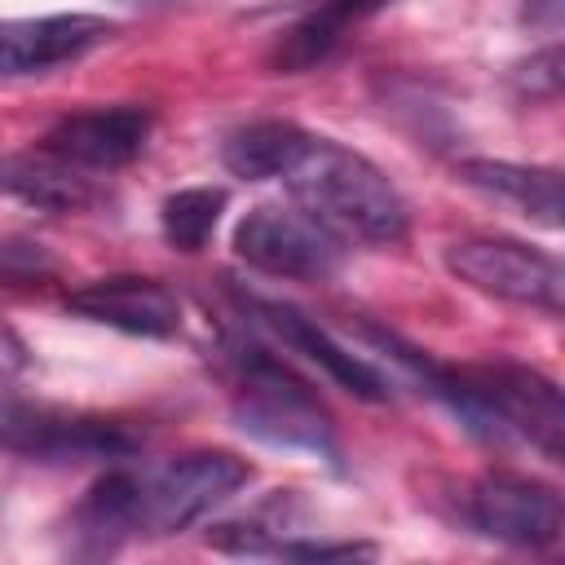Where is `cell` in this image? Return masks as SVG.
<instances>
[{"label":"cell","mask_w":565,"mask_h":565,"mask_svg":"<svg viewBox=\"0 0 565 565\" xmlns=\"http://www.w3.org/2000/svg\"><path fill=\"white\" fill-rule=\"evenodd\" d=\"M459 181L494 203H508L525 221H539L547 230L561 225V172L556 168L508 163V159H463Z\"/></svg>","instance_id":"5bb4252c"},{"label":"cell","mask_w":565,"mask_h":565,"mask_svg":"<svg viewBox=\"0 0 565 565\" xmlns=\"http://www.w3.org/2000/svg\"><path fill=\"white\" fill-rule=\"evenodd\" d=\"M150 128L154 119L146 106H93L62 115L44 132V150L75 163L79 172H115L146 150Z\"/></svg>","instance_id":"7c38bea8"},{"label":"cell","mask_w":565,"mask_h":565,"mask_svg":"<svg viewBox=\"0 0 565 565\" xmlns=\"http://www.w3.org/2000/svg\"><path fill=\"white\" fill-rule=\"evenodd\" d=\"M66 309L97 322V327H115V331L141 335V340H172L181 331L177 291L159 278H146V274L93 278L66 296Z\"/></svg>","instance_id":"30bf717a"},{"label":"cell","mask_w":565,"mask_h":565,"mask_svg":"<svg viewBox=\"0 0 565 565\" xmlns=\"http://www.w3.org/2000/svg\"><path fill=\"white\" fill-rule=\"evenodd\" d=\"M119 31L106 13H40L0 18V75H44L102 49Z\"/></svg>","instance_id":"9c48e42d"},{"label":"cell","mask_w":565,"mask_h":565,"mask_svg":"<svg viewBox=\"0 0 565 565\" xmlns=\"http://www.w3.org/2000/svg\"><path fill=\"white\" fill-rule=\"evenodd\" d=\"M225 371L230 411L247 437L278 450H309L318 459H335V424L318 393L287 362H278L256 340H230Z\"/></svg>","instance_id":"3957f363"},{"label":"cell","mask_w":565,"mask_h":565,"mask_svg":"<svg viewBox=\"0 0 565 565\" xmlns=\"http://www.w3.org/2000/svg\"><path fill=\"white\" fill-rule=\"evenodd\" d=\"M31 366V353H26V340L0 318V380H9V375H22Z\"/></svg>","instance_id":"44dd1931"},{"label":"cell","mask_w":565,"mask_h":565,"mask_svg":"<svg viewBox=\"0 0 565 565\" xmlns=\"http://www.w3.org/2000/svg\"><path fill=\"white\" fill-rule=\"evenodd\" d=\"M468 516L486 539L512 547H552L565 525V508L556 486L521 472H486L468 494Z\"/></svg>","instance_id":"ba28073f"},{"label":"cell","mask_w":565,"mask_h":565,"mask_svg":"<svg viewBox=\"0 0 565 565\" xmlns=\"http://www.w3.org/2000/svg\"><path fill=\"white\" fill-rule=\"evenodd\" d=\"M252 481V463L234 450H185L146 477L141 490V530L181 534L203 521L216 503L238 494Z\"/></svg>","instance_id":"52a82bcc"},{"label":"cell","mask_w":565,"mask_h":565,"mask_svg":"<svg viewBox=\"0 0 565 565\" xmlns=\"http://www.w3.org/2000/svg\"><path fill=\"white\" fill-rule=\"evenodd\" d=\"M0 185L9 194H18L22 203L44 207V212H75V207H84L93 199L88 177L75 163L49 154V150L0 159Z\"/></svg>","instance_id":"2e32d148"},{"label":"cell","mask_w":565,"mask_h":565,"mask_svg":"<svg viewBox=\"0 0 565 565\" xmlns=\"http://www.w3.org/2000/svg\"><path fill=\"white\" fill-rule=\"evenodd\" d=\"M57 265L49 256L44 243H31V238H0V278L4 282H40L49 278Z\"/></svg>","instance_id":"d6986e66"},{"label":"cell","mask_w":565,"mask_h":565,"mask_svg":"<svg viewBox=\"0 0 565 565\" xmlns=\"http://www.w3.org/2000/svg\"><path fill=\"white\" fill-rule=\"evenodd\" d=\"M300 141L305 128L291 119H252L221 141V163L243 181H278Z\"/></svg>","instance_id":"e0dca14e"},{"label":"cell","mask_w":565,"mask_h":565,"mask_svg":"<svg viewBox=\"0 0 565 565\" xmlns=\"http://www.w3.org/2000/svg\"><path fill=\"white\" fill-rule=\"evenodd\" d=\"M441 260L459 282H468L481 296L539 309L547 318L561 313V291H565L561 260L534 243H521L508 234H468L446 243Z\"/></svg>","instance_id":"277c9868"},{"label":"cell","mask_w":565,"mask_h":565,"mask_svg":"<svg viewBox=\"0 0 565 565\" xmlns=\"http://www.w3.org/2000/svg\"><path fill=\"white\" fill-rule=\"evenodd\" d=\"M243 309L269 331L278 335L291 353H300L305 362H313L331 384H340L344 393L362 397V402H384L388 397V380L380 366H371L366 358H358L353 349H344L331 331H322L309 313H300L287 300H265V296H243Z\"/></svg>","instance_id":"8fae6325"},{"label":"cell","mask_w":565,"mask_h":565,"mask_svg":"<svg viewBox=\"0 0 565 565\" xmlns=\"http://www.w3.org/2000/svg\"><path fill=\"white\" fill-rule=\"evenodd\" d=\"M380 0H318L313 9H305L269 49V66L278 75H300L318 62H327L340 40L375 9Z\"/></svg>","instance_id":"9a60e30c"},{"label":"cell","mask_w":565,"mask_h":565,"mask_svg":"<svg viewBox=\"0 0 565 565\" xmlns=\"http://www.w3.org/2000/svg\"><path fill=\"white\" fill-rule=\"evenodd\" d=\"M278 181L287 185L291 203H300L340 238L388 247L402 243L411 230V207L402 190L388 181V172L335 137L305 132L300 150L291 154Z\"/></svg>","instance_id":"7a4b0ae2"},{"label":"cell","mask_w":565,"mask_h":565,"mask_svg":"<svg viewBox=\"0 0 565 565\" xmlns=\"http://www.w3.org/2000/svg\"><path fill=\"white\" fill-rule=\"evenodd\" d=\"M225 203H230V194L221 185H185V190L168 194L159 207V230H163L168 247H177L185 256L203 252L221 225Z\"/></svg>","instance_id":"ac0fdd59"},{"label":"cell","mask_w":565,"mask_h":565,"mask_svg":"<svg viewBox=\"0 0 565 565\" xmlns=\"http://www.w3.org/2000/svg\"><path fill=\"white\" fill-rule=\"evenodd\" d=\"M0 446L31 459H124L141 446V437L115 419L26 402L0 380Z\"/></svg>","instance_id":"8992f818"},{"label":"cell","mask_w":565,"mask_h":565,"mask_svg":"<svg viewBox=\"0 0 565 565\" xmlns=\"http://www.w3.org/2000/svg\"><path fill=\"white\" fill-rule=\"evenodd\" d=\"M406 362L428 393H437L468 433L481 441H525L547 463L565 459V402L556 380L521 362H472V366H437L419 349L393 353Z\"/></svg>","instance_id":"6da1fadb"},{"label":"cell","mask_w":565,"mask_h":565,"mask_svg":"<svg viewBox=\"0 0 565 565\" xmlns=\"http://www.w3.org/2000/svg\"><path fill=\"white\" fill-rule=\"evenodd\" d=\"M234 256L269 278L322 282L344 260V238L309 216L300 203H256L234 225Z\"/></svg>","instance_id":"5b68a950"},{"label":"cell","mask_w":565,"mask_h":565,"mask_svg":"<svg viewBox=\"0 0 565 565\" xmlns=\"http://www.w3.org/2000/svg\"><path fill=\"white\" fill-rule=\"evenodd\" d=\"M516 88L530 97V102H552L561 93V49L547 44L539 53H530V62L516 66Z\"/></svg>","instance_id":"ffe728a7"},{"label":"cell","mask_w":565,"mask_h":565,"mask_svg":"<svg viewBox=\"0 0 565 565\" xmlns=\"http://www.w3.org/2000/svg\"><path fill=\"white\" fill-rule=\"evenodd\" d=\"M141 490H146V477H137L132 468H106L71 508L75 552L110 556L124 539H132L141 530Z\"/></svg>","instance_id":"4fadbf2b"}]
</instances>
